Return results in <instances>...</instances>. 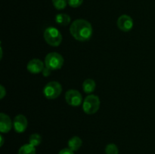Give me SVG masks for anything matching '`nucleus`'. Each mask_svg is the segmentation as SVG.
<instances>
[{
	"label": "nucleus",
	"instance_id": "3",
	"mask_svg": "<svg viewBox=\"0 0 155 154\" xmlns=\"http://www.w3.org/2000/svg\"><path fill=\"white\" fill-rule=\"evenodd\" d=\"M100 107V99L97 95H90L86 97L83 102V110L88 115L95 114Z\"/></svg>",
	"mask_w": 155,
	"mask_h": 154
},
{
	"label": "nucleus",
	"instance_id": "18",
	"mask_svg": "<svg viewBox=\"0 0 155 154\" xmlns=\"http://www.w3.org/2000/svg\"><path fill=\"white\" fill-rule=\"evenodd\" d=\"M83 0H68V4L72 8H78L83 4Z\"/></svg>",
	"mask_w": 155,
	"mask_h": 154
},
{
	"label": "nucleus",
	"instance_id": "5",
	"mask_svg": "<svg viewBox=\"0 0 155 154\" xmlns=\"http://www.w3.org/2000/svg\"><path fill=\"white\" fill-rule=\"evenodd\" d=\"M62 91V86L58 82L51 81L45 85L43 88V94L47 99L53 100L59 97Z\"/></svg>",
	"mask_w": 155,
	"mask_h": 154
},
{
	"label": "nucleus",
	"instance_id": "12",
	"mask_svg": "<svg viewBox=\"0 0 155 154\" xmlns=\"http://www.w3.org/2000/svg\"><path fill=\"white\" fill-rule=\"evenodd\" d=\"M96 88L95 82L92 79H87L83 83V91L86 94H91L95 91Z\"/></svg>",
	"mask_w": 155,
	"mask_h": 154
},
{
	"label": "nucleus",
	"instance_id": "17",
	"mask_svg": "<svg viewBox=\"0 0 155 154\" xmlns=\"http://www.w3.org/2000/svg\"><path fill=\"white\" fill-rule=\"evenodd\" d=\"M105 153L106 154H118L119 153V149L114 143H109L105 147Z\"/></svg>",
	"mask_w": 155,
	"mask_h": 154
},
{
	"label": "nucleus",
	"instance_id": "13",
	"mask_svg": "<svg viewBox=\"0 0 155 154\" xmlns=\"http://www.w3.org/2000/svg\"><path fill=\"white\" fill-rule=\"evenodd\" d=\"M54 21L57 23L58 25L61 26H68V24L71 23V17L69 16L67 14L61 13L58 14L55 16V18H54Z\"/></svg>",
	"mask_w": 155,
	"mask_h": 154
},
{
	"label": "nucleus",
	"instance_id": "2",
	"mask_svg": "<svg viewBox=\"0 0 155 154\" xmlns=\"http://www.w3.org/2000/svg\"><path fill=\"white\" fill-rule=\"evenodd\" d=\"M44 39L47 44L53 47H57L61 43L62 35L57 28L48 27L44 31Z\"/></svg>",
	"mask_w": 155,
	"mask_h": 154
},
{
	"label": "nucleus",
	"instance_id": "7",
	"mask_svg": "<svg viewBox=\"0 0 155 154\" xmlns=\"http://www.w3.org/2000/svg\"><path fill=\"white\" fill-rule=\"evenodd\" d=\"M134 22L133 18L127 14H123L117 20V27L124 32H129L133 29Z\"/></svg>",
	"mask_w": 155,
	"mask_h": 154
},
{
	"label": "nucleus",
	"instance_id": "11",
	"mask_svg": "<svg viewBox=\"0 0 155 154\" xmlns=\"http://www.w3.org/2000/svg\"><path fill=\"white\" fill-rule=\"evenodd\" d=\"M83 144L81 138L78 136H74L68 140V148L72 151H77Z\"/></svg>",
	"mask_w": 155,
	"mask_h": 154
},
{
	"label": "nucleus",
	"instance_id": "16",
	"mask_svg": "<svg viewBox=\"0 0 155 154\" xmlns=\"http://www.w3.org/2000/svg\"><path fill=\"white\" fill-rule=\"evenodd\" d=\"M53 6L58 10H63L68 5V0H51Z\"/></svg>",
	"mask_w": 155,
	"mask_h": 154
},
{
	"label": "nucleus",
	"instance_id": "4",
	"mask_svg": "<svg viewBox=\"0 0 155 154\" xmlns=\"http://www.w3.org/2000/svg\"><path fill=\"white\" fill-rule=\"evenodd\" d=\"M64 57L58 52H51L45 58V66L52 70L61 69L64 65Z\"/></svg>",
	"mask_w": 155,
	"mask_h": 154
},
{
	"label": "nucleus",
	"instance_id": "22",
	"mask_svg": "<svg viewBox=\"0 0 155 154\" xmlns=\"http://www.w3.org/2000/svg\"><path fill=\"white\" fill-rule=\"evenodd\" d=\"M0 139H1V144H0V146H2L3 143H4V139H3L2 135H0Z\"/></svg>",
	"mask_w": 155,
	"mask_h": 154
},
{
	"label": "nucleus",
	"instance_id": "19",
	"mask_svg": "<svg viewBox=\"0 0 155 154\" xmlns=\"http://www.w3.org/2000/svg\"><path fill=\"white\" fill-rule=\"evenodd\" d=\"M58 154H74V152L69 148H64L58 152Z\"/></svg>",
	"mask_w": 155,
	"mask_h": 154
},
{
	"label": "nucleus",
	"instance_id": "6",
	"mask_svg": "<svg viewBox=\"0 0 155 154\" xmlns=\"http://www.w3.org/2000/svg\"><path fill=\"white\" fill-rule=\"evenodd\" d=\"M65 101L72 107H78L83 101V96L79 91L75 89H70L65 94Z\"/></svg>",
	"mask_w": 155,
	"mask_h": 154
},
{
	"label": "nucleus",
	"instance_id": "1",
	"mask_svg": "<svg viewBox=\"0 0 155 154\" xmlns=\"http://www.w3.org/2000/svg\"><path fill=\"white\" fill-rule=\"evenodd\" d=\"M70 32L77 41L86 42L92 37V27L89 21L84 19H77L71 24Z\"/></svg>",
	"mask_w": 155,
	"mask_h": 154
},
{
	"label": "nucleus",
	"instance_id": "9",
	"mask_svg": "<svg viewBox=\"0 0 155 154\" xmlns=\"http://www.w3.org/2000/svg\"><path fill=\"white\" fill-rule=\"evenodd\" d=\"M45 63L39 59H32L28 62L27 66V70L33 74H38L42 72L45 68Z\"/></svg>",
	"mask_w": 155,
	"mask_h": 154
},
{
	"label": "nucleus",
	"instance_id": "14",
	"mask_svg": "<svg viewBox=\"0 0 155 154\" xmlns=\"http://www.w3.org/2000/svg\"><path fill=\"white\" fill-rule=\"evenodd\" d=\"M18 154H36V147L30 143L24 144L21 146Z\"/></svg>",
	"mask_w": 155,
	"mask_h": 154
},
{
	"label": "nucleus",
	"instance_id": "8",
	"mask_svg": "<svg viewBox=\"0 0 155 154\" xmlns=\"http://www.w3.org/2000/svg\"><path fill=\"white\" fill-rule=\"evenodd\" d=\"M27 119L24 115L19 114L16 116L13 121V127L17 133H23L27 128Z\"/></svg>",
	"mask_w": 155,
	"mask_h": 154
},
{
	"label": "nucleus",
	"instance_id": "20",
	"mask_svg": "<svg viewBox=\"0 0 155 154\" xmlns=\"http://www.w3.org/2000/svg\"><path fill=\"white\" fill-rule=\"evenodd\" d=\"M5 95H6V90L5 89L4 86L1 85L0 86V98L2 99Z\"/></svg>",
	"mask_w": 155,
	"mask_h": 154
},
{
	"label": "nucleus",
	"instance_id": "21",
	"mask_svg": "<svg viewBox=\"0 0 155 154\" xmlns=\"http://www.w3.org/2000/svg\"><path fill=\"white\" fill-rule=\"evenodd\" d=\"M51 70L50 69H48V67H46V66H45V68H44V69H43V71H42V75H44V76H48V75H50V74H51Z\"/></svg>",
	"mask_w": 155,
	"mask_h": 154
},
{
	"label": "nucleus",
	"instance_id": "15",
	"mask_svg": "<svg viewBox=\"0 0 155 154\" xmlns=\"http://www.w3.org/2000/svg\"><path fill=\"white\" fill-rule=\"evenodd\" d=\"M42 137L39 134H33L29 137V143L33 146H37L42 143Z\"/></svg>",
	"mask_w": 155,
	"mask_h": 154
},
{
	"label": "nucleus",
	"instance_id": "10",
	"mask_svg": "<svg viewBox=\"0 0 155 154\" xmlns=\"http://www.w3.org/2000/svg\"><path fill=\"white\" fill-rule=\"evenodd\" d=\"M13 123L12 119L5 113H0V131L2 133H8L11 131Z\"/></svg>",
	"mask_w": 155,
	"mask_h": 154
}]
</instances>
